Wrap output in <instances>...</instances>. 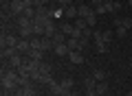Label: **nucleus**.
<instances>
[{"instance_id":"obj_1","label":"nucleus","mask_w":132,"mask_h":96,"mask_svg":"<svg viewBox=\"0 0 132 96\" xmlns=\"http://www.w3.org/2000/svg\"><path fill=\"white\" fill-rule=\"evenodd\" d=\"M0 44H2V48H15V46L20 44V39H18L15 35H2Z\"/></svg>"},{"instance_id":"obj_2","label":"nucleus","mask_w":132,"mask_h":96,"mask_svg":"<svg viewBox=\"0 0 132 96\" xmlns=\"http://www.w3.org/2000/svg\"><path fill=\"white\" fill-rule=\"evenodd\" d=\"M77 13H79V18L88 20V18H93V15H95V9L90 5H79V7H77Z\"/></svg>"},{"instance_id":"obj_3","label":"nucleus","mask_w":132,"mask_h":96,"mask_svg":"<svg viewBox=\"0 0 132 96\" xmlns=\"http://www.w3.org/2000/svg\"><path fill=\"white\" fill-rule=\"evenodd\" d=\"M68 59H71L73 66H81V63H84V52H81V50H71V52H68Z\"/></svg>"},{"instance_id":"obj_4","label":"nucleus","mask_w":132,"mask_h":96,"mask_svg":"<svg viewBox=\"0 0 132 96\" xmlns=\"http://www.w3.org/2000/svg\"><path fill=\"white\" fill-rule=\"evenodd\" d=\"M86 96H99L97 94V81H95L93 77L86 79Z\"/></svg>"},{"instance_id":"obj_5","label":"nucleus","mask_w":132,"mask_h":96,"mask_svg":"<svg viewBox=\"0 0 132 96\" xmlns=\"http://www.w3.org/2000/svg\"><path fill=\"white\" fill-rule=\"evenodd\" d=\"M66 46H68L71 50H84V44H81V39H77V37H68V39H66Z\"/></svg>"},{"instance_id":"obj_6","label":"nucleus","mask_w":132,"mask_h":96,"mask_svg":"<svg viewBox=\"0 0 132 96\" xmlns=\"http://www.w3.org/2000/svg\"><path fill=\"white\" fill-rule=\"evenodd\" d=\"M42 57H44V50H40V48H31L27 52V59H33V61H42Z\"/></svg>"},{"instance_id":"obj_7","label":"nucleus","mask_w":132,"mask_h":96,"mask_svg":"<svg viewBox=\"0 0 132 96\" xmlns=\"http://www.w3.org/2000/svg\"><path fill=\"white\" fill-rule=\"evenodd\" d=\"M64 18H66V20H77V18H79V13H77V7H75V5L66 7V9H64Z\"/></svg>"},{"instance_id":"obj_8","label":"nucleus","mask_w":132,"mask_h":96,"mask_svg":"<svg viewBox=\"0 0 132 96\" xmlns=\"http://www.w3.org/2000/svg\"><path fill=\"white\" fill-rule=\"evenodd\" d=\"M15 50H18L20 55H27V52L31 50V41H29V39H20V44L15 46Z\"/></svg>"},{"instance_id":"obj_9","label":"nucleus","mask_w":132,"mask_h":96,"mask_svg":"<svg viewBox=\"0 0 132 96\" xmlns=\"http://www.w3.org/2000/svg\"><path fill=\"white\" fill-rule=\"evenodd\" d=\"M48 90H51V94H55V96H62L64 94V87H62V83H55V81H51L48 83Z\"/></svg>"},{"instance_id":"obj_10","label":"nucleus","mask_w":132,"mask_h":96,"mask_svg":"<svg viewBox=\"0 0 132 96\" xmlns=\"http://www.w3.org/2000/svg\"><path fill=\"white\" fill-rule=\"evenodd\" d=\"M15 96H35L31 85H20V90H15Z\"/></svg>"},{"instance_id":"obj_11","label":"nucleus","mask_w":132,"mask_h":96,"mask_svg":"<svg viewBox=\"0 0 132 96\" xmlns=\"http://www.w3.org/2000/svg\"><path fill=\"white\" fill-rule=\"evenodd\" d=\"M24 9H27V5H24L22 0H11V11H13V13H20V15H22Z\"/></svg>"},{"instance_id":"obj_12","label":"nucleus","mask_w":132,"mask_h":96,"mask_svg":"<svg viewBox=\"0 0 132 96\" xmlns=\"http://www.w3.org/2000/svg\"><path fill=\"white\" fill-rule=\"evenodd\" d=\"M53 50H55V55H57V57H68V52H71V48H68L66 44H57L55 48H53Z\"/></svg>"},{"instance_id":"obj_13","label":"nucleus","mask_w":132,"mask_h":96,"mask_svg":"<svg viewBox=\"0 0 132 96\" xmlns=\"http://www.w3.org/2000/svg\"><path fill=\"white\" fill-rule=\"evenodd\" d=\"M60 31L64 33L66 37H73V33H75V24H71V22H64V24L60 26Z\"/></svg>"},{"instance_id":"obj_14","label":"nucleus","mask_w":132,"mask_h":96,"mask_svg":"<svg viewBox=\"0 0 132 96\" xmlns=\"http://www.w3.org/2000/svg\"><path fill=\"white\" fill-rule=\"evenodd\" d=\"M104 7H106V13H112V11H119V9H121V5H119V2H112V0L104 2Z\"/></svg>"},{"instance_id":"obj_15","label":"nucleus","mask_w":132,"mask_h":96,"mask_svg":"<svg viewBox=\"0 0 132 96\" xmlns=\"http://www.w3.org/2000/svg\"><path fill=\"white\" fill-rule=\"evenodd\" d=\"M15 48H2V52H0V57H2V61H7V59H11V57L15 55Z\"/></svg>"},{"instance_id":"obj_16","label":"nucleus","mask_w":132,"mask_h":96,"mask_svg":"<svg viewBox=\"0 0 132 96\" xmlns=\"http://www.w3.org/2000/svg\"><path fill=\"white\" fill-rule=\"evenodd\" d=\"M126 33H128V28L121 26V24H119V20H114V35H117V37H123Z\"/></svg>"},{"instance_id":"obj_17","label":"nucleus","mask_w":132,"mask_h":96,"mask_svg":"<svg viewBox=\"0 0 132 96\" xmlns=\"http://www.w3.org/2000/svg\"><path fill=\"white\" fill-rule=\"evenodd\" d=\"M75 28L77 31H86V28H90V26H88V22H86L84 18H77L75 20Z\"/></svg>"},{"instance_id":"obj_18","label":"nucleus","mask_w":132,"mask_h":96,"mask_svg":"<svg viewBox=\"0 0 132 96\" xmlns=\"http://www.w3.org/2000/svg\"><path fill=\"white\" fill-rule=\"evenodd\" d=\"M95 48H97V52H106L108 50V44L104 39H95Z\"/></svg>"},{"instance_id":"obj_19","label":"nucleus","mask_w":132,"mask_h":96,"mask_svg":"<svg viewBox=\"0 0 132 96\" xmlns=\"http://www.w3.org/2000/svg\"><path fill=\"white\" fill-rule=\"evenodd\" d=\"M53 46H55V44H53V39H51V37H42V48H44V52H46V50H51Z\"/></svg>"},{"instance_id":"obj_20","label":"nucleus","mask_w":132,"mask_h":96,"mask_svg":"<svg viewBox=\"0 0 132 96\" xmlns=\"http://www.w3.org/2000/svg\"><path fill=\"white\" fill-rule=\"evenodd\" d=\"M114 37H117V35H114V31H106V33H101V39H104L106 44H110Z\"/></svg>"},{"instance_id":"obj_21","label":"nucleus","mask_w":132,"mask_h":96,"mask_svg":"<svg viewBox=\"0 0 132 96\" xmlns=\"http://www.w3.org/2000/svg\"><path fill=\"white\" fill-rule=\"evenodd\" d=\"M93 79L95 81H106V72L104 70H93Z\"/></svg>"},{"instance_id":"obj_22","label":"nucleus","mask_w":132,"mask_h":96,"mask_svg":"<svg viewBox=\"0 0 132 96\" xmlns=\"http://www.w3.org/2000/svg\"><path fill=\"white\" fill-rule=\"evenodd\" d=\"M106 92H108V85H106L104 81H97V94H99V96H104Z\"/></svg>"},{"instance_id":"obj_23","label":"nucleus","mask_w":132,"mask_h":96,"mask_svg":"<svg viewBox=\"0 0 132 96\" xmlns=\"http://www.w3.org/2000/svg\"><path fill=\"white\" fill-rule=\"evenodd\" d=\"M62 87H64L66 92L73 90V87H75V81H73V79H64V81H62Z\"/></svg>"},{"instance_id":"obj_24","label":"nucleus","mask_w":132,"mask_h":96,"mask_svg":"<svg viewBox=\"0 0 132 96\" xmlns=\"http://www.w3.org/2000/svg\"><path fill=\"white\" fill-rule=\"evenodd\" d=\"M31 41V48H40V50H44L42 48V37H35V39H29Z\"/></svg>"},{"instance_id":"obj_25","label":"nucleus","mask_w":132,"mask_h":96,"mask_svg":"<svg viewBox=\"0 0 132 96\" xmlns=\"http://www.w3.org/2000/svg\"><path fill=\"white\" fill-rule=\"evenodd\" d=\"M117 20H119V24H121V26L132 28V18H117Z\"/></svg>"},{"instance_id":"obj_26","label":"nucleus","mask_w":132,"mask_h":96,"mask_svg":"<svg viewBox=\"0 0 132 96\" xmlns=\"http://www.w3.org/2000/svg\"><path fill=\"white\" fill-rule=\"evenodd\" d=\"M22 15H27V18L33 20V18H35V7H27V9L22 11Z\"/></svg>"},{"instance_id":"obj_27","label":"nucleus","mask_w":132,"mask_h":96,"mask_svg":"<svg viewBox=\"0 0 132 96\" xmlns=\"http://www.w3.org/2000/svg\"><path fill=\"white\" fill-rule=\"evenodd\" d=\"M55 5H57V9H66V7L73 5V0H57Z\"/></svg>"},{"instance_id":"obj_28","label":"nucleus","mask_w":132,"mask_h":96,"mask_svg":"<svg viewBox=\"0 0 132 96\" xmlns=\"http://www.w3.org/2000/svg\"><path fill=\"white\" fill-rule=\"evenodd\" d=\"M86 22H88V26H90V28H95V24H97V13H95L93 18H88Z\"/></svg>"},{"instance_id":"obj_29","label":"nucleus","mask_w":132,"mask_h":96,"mask_svg":"<svg viewBox=\"0 0 132 96\" xmlns=\"http://www.w3.org/2000/svg\"><path fill=\"white\" fill-rule=\"evenodd\" d=\"M95 13H106V7H104V2H101V5H97V7H95Z\"/></svg>"},{"instance_id":"obj_30","label":"nucleus","mask_w":132,"mask_h":96,"mask_svg":"<svg viewBox=\"0 0 132 96\" xmlns=\"http://www.w3.org/2000/svg\"><path fill=\"white\" fill-rule=\"evenodd\" d=\"M62 96H75V92H73V90H68V92H64Z\"/></svg>"},{"instance_id":"obj_31","label":"nucleus","mask_w":132,"mask_h":96,"mask_svg":"<svg viewBox=\"0 0 132 96\" xmlns=\"http://www.w3.org/2000/svg\"><path fill=\"white\" fill-rule=\"evenodd\" d=\"M93 2V7H97V5H101V0H90Z\"/></svg>"},{"instance_id":"obj_32","label":"nucleus","mask_w":132,"mask_h":96,"mask_svg":"<svg viewBox=\"0 0 132 96\" xmlns=\"http://www.w3.org/2000/svg\"><path fill=\"white\" fill-rule=\"evenodd\" d=\"M130 70H132V61H130Z\"/></svg>"},{"instance_id":"obj_33","label":"nucleus","mask_w":132,"mask_h":96,"mask_svg":"<svg viewBox=\"0 0 132 96\" xmlns=\"http://www.w3.org/2000/svg\"><path fill=\"white\" fill-rule=\"evenodd\" d=\"M101 2H108V0H101Z\"/></svg>"},{"instance_id":"obj_34","label":"nucleus","mask_w":132,"mask_h":96,"mask_svg":"<svg viewBox=\"0 0 132 96\" xmlns=\"http://www.w3.org/2000/svg\"><path fill=\"white\" fill-rule=\"evenodd\" d=\"M128 96H132V92H130V94H128Z\"/></svg>"}]
</instances>
